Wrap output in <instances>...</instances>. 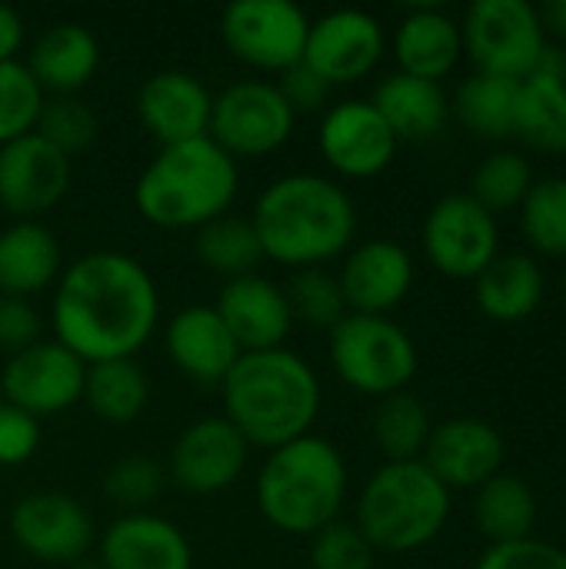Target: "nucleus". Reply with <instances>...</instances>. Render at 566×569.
<instances>
[{"label": "nucleus", "mask_w": 566, "mask_h": 569, "mask_svg": "<svg viewBox=\"0 0 566 569\" xmlns=\"http://www.w3.org/2000/svg\"><path fill=\"white\" fill-rule=\"evenodd\" d=\"M27 43V27H23V17L0 3V63L7 60H20V50Z\"/></svg>", "instance_id": "49530a36"}, {"label": "nucleus", "mask_w": 566, "mask_h": 569, "mask_svg": "<svg viewBox=\"0 0 566 569\" xmlns=\"http://www.w3.org/2000/svg\"><path fill=\"white\" fill-rule=\"evenodd\" d=\"M394 57L400 73L440 83L464 57L460 23L440 7H410L394 30Z\"/></svg>", "instance_id": "a878e982"}, {"label": "nucleus", "mask_w": 566, "mask_h": 569, "mask_svg": "<svg viewBox=\"0 0 566 569\" xmlns=\"http://www.w3.org/2000/svg\"><path fill=\"white\" fill-rule=\"evenodd\" d=\"M450 520V490L424 460L384 463L364 483L354 527L377 553H410L434 543Z\"/></svg>", "instance_id": "423d86ee"}, {"label": "nucleus", "mask_w": 566, "mask_h": 569, "mask_svg": "<svg viewBox=\"0 0 566 569\" xmlns=\"http://www.w3.org/2000/svg\"><path fill=\"white\" fill-rule=\"evenodd\" d=\"M370 427H374V443L387 457V463L420 460L427 450V440L434 433L427 403L410 390L377 400Z\"/></svg>", "instance_id": "2f4dec72"}, {"label": "nucleus", "mask_w": 566, "mask_h": 569, "mask_svg": "<svg viewBox=\"0 0 566 569\" xmlns=\"http://www.w3.org/2000/svg\"><path fill=\"white\" fill-rule=\"evenodd\" d=\"M23 63L47 97H77L100 67V43L80 23H53L30 43Z\"/></svg>", "instance_id": "393cba45"}, {"label": "nucleus", "mask_w": 566, "mask_h": 569, "mask_svg": "<svg viewBox=\"0 0 566 569\" xmlns=\"http://www.w3.org/2000/svg\"><path fill=\"white\" fill-rule=\"evenodd\" d=\"M534 73H540V77H554V80H566V50L564 47L547 40V47L540 50V60H537Z\"/></svg>", "instance_id": "09e8293b"}, {"label": "nucleus", "mask_w": 566, "mask_h": 569, "mask_svg": "<svg viewBox=\"0 0 566 569\" xmlns=\"http://www.w3.org/2000/svg\"><path fill=\"white\" fill-rule=\"evenodd\" d=\"M564 297H566V273H564Z\"/></svg>", "instance_id": "3c124183"}, {"label": "nucleus", "mask_w": 566, "mask_h": 569, "mask_svg": "<svg viewBox=\"0 0 566 569\" xmlns=\"http://www.w3.org/2000/svg\"><path fill=\"white\" fill-rule=\"evenodd\" d=\"M504 437L480 417H454L434 427L424 467L447 490H480L504 467Z\"/></svg>", "instance_id": "a211bd4d"}, {"label": "nucleus", "mask_w": 566, "mask_h": 569, "mask_svg": "<svg viewBox=\"0 0 566 569\" xmlns=\"http://www.w3.org/2000/svg\"><path fill=\"white\" fill-rule=\"evenodd\" d=\"M520 227L534 250L566 257V177H547L520 203Z\"/></svg>", "instance_id": "c9c22d12"}, {"label": "nucleus", "mask_w": 566, "mask_h": 569, "mask_svg": "<svg viewBox=\"0 0 566 569\" xmlns=\"http://www.w3.org/2000/svg\"><path fill=\"white\" fill-rule=\"evenodd\" d=\"M377 550L350 523L337 520L310 537V569H374Z\"/></svg>", "instance_id": "a19ab883"}, {"label": "nucleus", "mask_w": 566, "mask_h": 569, "mask_svg": "<svg viewBox=\"0 0 566 569\" xmlns=\"http://www.w3.org/2000/svg\"><path fill=\"white\" fill-rule=\"evenodd\" d=\"M70 190V157L27 133L0 147V210L13 220H40Z\"/></svg>", "instance_id": "f3484780"}, {"label": "nucleus", "mask_w": 566, "mask_h": 569, "mask_svg": "<svg viewBox=\"0 0 566 569\" xmlns=\"http://www.w3.org/2000/svg\"><path fill=\"white\" fill-rule=\"evenodd\" d=\"M40 447V420L0 403V467H20L27 463Z\"/></svg>", "instance_id": "37998d69"}, {"label": "nucleus", "mask_w": 566, "mask_h": 569, "mask_svg": "<svg viewBox=\"0 0 566 569\" xmlns=\"http://www.w3.org/2000/svg\"><path fill=\"white\" fill-rule=\"evenodd\" d=\"M277 90L284 93L287 107L297 117L300 113H324L330 107V93H334V87L317 70H310L307 63H297V67L284 70L280 80H277Z\"/></svg>", "instance_id": "c03bdc74"}, {"label": "nucleus", "mask_w": 566, "mask_h": 569, "mask_svg": "<svg viewBox=\"0 0 566 569\" xmlns=\"http://www.w3.org/2000/svg\"><path fill=\"white\" fill-rule=\"evenodd\" d=\"M294 323H304L310 330H334L350 310L344 300V290L337 283V273L314 267V270H294L290 283L284 287Z\"/></svg>", "instance_id": "f704fd0d"}, {"label": "nucleus", "mask_w": 566, "mask_h": 569, "mask_svg": "<svg viewBox=\"0 0 566 569\" xmlns=\"http://www.w3.org/2000/svg\"><path fill=\"white\" fill-rule=\"evenodd\" d=\"M537 17H540L544 37L566 40V0H547V3H540L537 7Z\"/></svg>", "instance_id": "de8ad7c7"}, {"label": "nucleus", "mask_w": 566, "mask_h": 569, "mask_svg": "<svg viewBox=\"0 0 566 569\" xmlns=\"http://www.w3.org/2000/svg\"><path fill=\"white\" fill-rule=\"evenodd\" d=\"M474 520L480 533L490 540V547L527 540L537 523V497L520 477L500 470L494 480H487L477 490Z\"/></svg>", "instance_id": "7c9ffc66"}, {"label": "nucleus", "mask_w": 566, "mask_h": 569, "mask_svg": "<svg viewBox=\"0 0 566 569\" xmlns=\"http://www.w3.org/2000/svg\"><path fill=\"white\" fill-rule=\"evenodd\" d=\"M477 569H566V550L544 540H517V543H494Z\"/></svg>", "instance_id": "79ce46f5"}, {"label": "nucleus", "mask_w": 566, "mask_h": 569, "mask_svg": "<svg viewBox=\"0 0 566 569\" xmlns=\"http://www.w3.org/2000/svg\"><path fill=\"white\" fill-rule=\"evenodd\" d=\"M40 330H43V320L30 300L0 297V350L7 357L33 347L40 340Z\"/></svg>", "instance_id": "a18cd8bd"}, {"label": "nucleus", "mask_w": 566, "mask_h": 569, "mask_svg": "<svg viewBox=\"0 0 566 569\" xmlns=\"http://www.w3.org/2000/svg\"><path fill=\"white\" fill-rule=\"evenodd\" d=\"M424 253L450 280H477L500 257V227L470 193L437 200L424 220Z\"/></svg>", "instance_id": "9b49d317"}, {"label": "nucleus", "mask_w": 566, "mask_h": 569, "mask_svg": "<svg viewBox=\"0 0 566 569\" xmlns=\"http://www.w3.org/2000/svg\"><path fill=\"white\" fill-rule=\"evenodd\" d=\"M240 193V163L210 137L153 153L133 187L137 213L160 230H200L227 217Z\"/></svg>", "instance_id": "20e7f679"}, {"label": "nucleus", "mask_w": 566, "mask_h": 569, "mask_svg": "<svg viewBox=\"0 0 566 569\" xmlns=\"http://www.w3.org/2000/svg\"><path fill=\"white\" fill-rule=\"evenodd\" d=\"M334 373L364 397H390L417 377L420 357L410 333L390 317L347 313L330 330Z\"/></svg>", "instance_id": "0eeeda50"}, {"label": "nucleus", "mask_w": 566, "mask_h": 569, "mask_svg": "<svg viewBox=\"0 0 566 569\" xmlns=\"http://www.w3.org/2000/svg\"><path fill=\"white\" fill-rule=\"evenodd\" d=\"M33 133H40L60 153L73 157V153H83V150L93 147V140L100 133V123H97V113H93V107L87 100H80V97H47Z\"/></svg>", "instance_id": "58836bf2"}, {"label": "nucleus", "mask_w": 566, "mask_h": 569, "mask_svg": "<svg viewBox=\"0 0 566 569\" xmlns=\"http://www.w3.org/2000/svg\"><path fill=\"white\" fill-rule=\"evenodd\" d=\"M10 537L30 560L43 567H70L97 547V527L90 513L60 490H37L13 503Z\"/></svg>", "instance_id": "f8f14e48"}, {"label": "nucleus", "mask_w": 566, "mask_h": 569, "mask_svg": "<svg viewBox=\"0 0 566 569\" xmlns=\"http://www.w3.org/2000/svg\"><path fill=\"white\" fill-rule=\"evenodd\" d=\"M63 273L57 233L40 220H13L0 230V297L30 300Z\"/></svg>", "instance_id": "b1692460"}, {"label": "nucleus", "mask_w": 566, "mask_h": 569, "mask_svg": "<svg viewBox=\"0 0 566 569\" xmlns=\"http://www.w3.org/2000/svg\"><path fill=\"white\" fill-rule=\"evenodd\" d=\"M103 569H193L187 533L157 513H123L97 540Z\"/></svg>", "instance_id": "5701e85b"}, {"label": "nucleus", "mask_w": 566, "mask_h": 569, "mask_svg": "<svg viewBox=\"0 0 566 569\" xmlns=\"http://www.w3.org/2000/svg\"><path fill=\"white\" fill-rule=\"evenodd\" d=\"M214 93L190 70H157L137 90V117L160 143H187L207 137Z\"/></svg>", "instance_id": "aec40b11"}, {"label": "nucleus", "mask_w": 566, "mask_h": 569, "mask_svg": "<svg viewBox=\"0 0 566 569\" xmlns=\"http://www.w3.org/2000/svg\"><path fill=\"white\" fill-rule=\"evenodd\" d=\"M87 363L57 340H37L33 347L7 357L0 373L3 403L30 417H57L83 400Z\"/></svg>", "instance_id": "ddd939ff"}, {"label": "nucleus", "mask_w": 566, "mask_h": 569, "mask_svg": "<svg viewBox=\"0 0 566 569\" xmlns=\"http://www.w3.org/2000/svg\"><path fill=\"white\" fill-rule=\"evenodd\" d=\"M163 347L170 363L200 387H220L240 360V347L214 303H190L177 310L167 320Z\"/></svg>", "instance_id": "4be33fe9"}, {"label": "nucleus", "mask_w": 566, "mask_h": 569, "mask_svg": "<svg viewBox=\"0 0 566 569\" xmlns=\"http://www.w3.org/2000/svg\"><path fill=\"white\" fill-rule=\"evenodd\" d=\"M534 187V170L530 163L514 153V150H494L484 157V163L477 167L474 173V190L470 197L490 210L494 217L504 213V210H514L524 203V197L530 193Z\"/></svg>", "instance_id": "e433bc0d"}, {"label": "nucleus", "mask_w": 566, "mask_h": 569, "mask_svg": "<svg viewBox=\"0 0 566 569\" xmlns=\"http://www.w3.org/2000/svg\"><path fill=\"white\" fill-rule=\"evenodd\" d=\"M214 310L227 323L240 353L277 350L294 330V313L284 287L260 273L227 280L217 293Z\"/></svg>", "instance_id": "412c9836"}, {"label": "nucleus", "mask_w": 566, "mask_h": 569, "mask_svg": "<svg viewBox=\"0 0 566 569\" xmlns=\"http://www.w3.org/2000/svg\"><path fill=\"white\" fill-rule=\"evenodd\" d=\"M250 223L264 260L314 270L344 257L357 237L354 197L324 173H284L260 190Z\"/></svg>", "instance_id": "f03ea898"}, {"label": "nucleus", "mask_w": 566, "mask_h": 569, "mask_svg": "<svg viewBox=\"0 0 566 569\" xmlns=\"http://www.w3.org/2000/svg\"><path fill=\"white\" fill-rule=\"evenodd\" d=\"M397 137L370 100H340L324 110L317 147L327 167L347 180L380 177L397 157Z\"/></svg>", "instance_id": "dca6fc26"}, {"label": "nucleus", "mask_w": 566, "mask_h": 569, "mask_svg": "<svg viewBox=\"0 0 566 569\" xmlns=\"http://www.w3.org/2000/svg\"><path fill=\"white\" fill-rule=\"evenodd\" d=\"M387 50L384 23L367 10H330L310 20L304 63L317 70L330 87L357 83L377 70Z\"/></svg>", "instance_id": "2eb2a0df"}, {"label": "nucleus", "mask_w": 566, "mask_h": 569, "mask_svg": "<svg viewBox=\"0 0 566 569\" xmlns=\"http://www.w3.org/2000/svg\"><path fill=\"white\" fill-rule=\"evenodd\" d=\"M464 53L474 60L477 73H494L507 80H524L534 73L540 50L547 47L537 7L527 0H477L470 3L464 23Z\"/></svg>", "instance_id": "6e6552de"}, {"label": "nucleus", "mask_w": 566, "mask_h": 569, "mask_svg": "<svg viewBox=\"0 0 566 569\" xmlns=\"http://www.w3.org/2000/svg\"><path fill=\"white\" fill-rule=\"evenodd\" d=\"M50 327L87 367L133 360L160 327L157 280L130 253L90 250L53 283Z\"/></svg>", "instance_id": "f257e3e1"}, {"label": "nucleus", "mask_w": 566, "mask_h": 569, "mask_svg": "<svg viewBox=\"0 0 566 569\" xmlns=\"http://www.w3.org/2000/svg\"><path fill=\"white\" fill-rule=\"evenodd\" d=\"M514 137L544 153H566V80L530 73L517 87Z\"/></svg>", "instance_id": "c756f323"}, {"label": "nucleus", "mask_w": 566, "mask_h": 569, "mask_svg": "<svg viewBox=\"0 0 566 569\" xmlns=\"http://www.w3.org/2000/svg\"><path fill=\"white\" fill-rule=\"evenodd\" d=\"M224 420L247 440V447L277 450L314 433L324 390L317 370L294 350L240 353L220 383Z\"/></svg>", "instance_id": "7ed1b4c3"}, {"label": "nucleus", "mask_w": 566, "mask_h": 569, "mask_svg": "<svg viewBox=\"0 0 566 569\" xmlns=\"http://www.w3.org/2000/svg\"><path fill=\"white\" fill-rule=\"evenodd\" d=\"M337 283L350 313L387 317L414 287V257L394 240H364L344 253Z\"/></svg>", "instance_id": "6ab92c4d"}, {"label": "nucleus", "mask_w": 566, "mask_h": 569, "mask_svg": "<svg viewBox=\"0 0 566 569\" xmlns=\"http://www.w3.org/2000/svg\"><path fill=\"white\" fill-rule=\"evenodd\" d=\"M310 17L290 0H234L220 13L224 47L260 73H284L304 63Z\"/></svg>", "instance_id": "9d476101"}, {"label": "nucleus", "mask_w": 566, "mask_h": 569, "mask_svg": "<svg viewBox=\"0 0 566 569\" xmlns=\"http://www.w3.org/2000/svg\"><path fill=\"white\" fill-rule=\"evenodd\" d=\"M47 93L23 60L0 63V147L37 130Z\"/></svg>", "instance_id": "4c0bfd02"}, {"label": "nucleus", "mask_w": 566, "mask_h": 569, "mask_svg": "<svg viewBox=\"0 0 566 569\" xmlns=\"http://www.w3.org/2000/svg\"><path fill=\"white\" fill-rule=\"evenodd\" d=\"M60 569H103L100 560H93V557H83V560H77V563H70V567H60Z\"/></svg>", "instance_id": "8fccbe9b"}, {"label": "nucleus", "mask_w": 566, "mask_h": 569, "mask_svg": "<svg viewBox=\"0 0 566 569\" xmlns=\"http://www.w3.org/2000/svg\"><path fill=\"white\" fill-rule=\"evenodd\" d=\"M350 470L337 443L307 433L267 453L257 473V510L287 537H314L340 520L347 503Z\"/></svg>", "instance_id": "39448f33"}, {"label": "nucleus", "mask_w": 566, "mask_h": 569, "mask_svg": "<svg viewBox=\"0 0 566 569\" xmlns=\"http://www.w3.org/2000/svg\"><path fill=\"white\" fill-rule=\"evenodd\" d=\"M167 470L150 457H123L117 460L103 477V493L110 503H117L123 513H147L163 490H167Z\"/></svg>", "instance_id": "ea45409f"}, {"label": "nucleus", "mask_w": 566, "mask_h": 569, "mask_svg": "<svg viewBox=\"0 0 566 569\" xmlns=\"http://www.w3.org/2000/svg\"><path fill=\"white\" fill-rule=\"evenodd\" d=\"M370 103L397 140H430L450 117V100L440 83L410 73H390L377 83Z\"/></svg>", "instance_id": "bb28decb"}, {"label": "nucleus", "mask_w": 566, "mask_h": 569, "mask_svg": "<svg viewBox=\"0 0 566 569\" xmlns=\"http://www.w3.org/2000/svg\"><path fill=\"white\" fill-rule=\"evenodd\" d=\"M250 460L247 440L224 417H200L180 430L167 457V480L193 497L230 490Z\"/></svg>", "instance_id": "4468645a"}, {"label": "nucleus", "mask_w": 566, "mask_h": 569, "mask_svg": "<svg viewBox=\"0 0 566 569\" xmlns=\"http://www.w3.org/2000/svg\"><path fill=\"white\" fill-rule=\"evenodd\" d=\"M544 300V270L527 253H500L477 277V307L497 323L527 320Z\"/></svg>", "instance_id": "cd10ccee"}, {"label": "nucleus", "mask_w": 566, "mask_h": 569, "mask_svg": "<svg viewBox=\"0 0 566 569\" xmlns=\"http://www.w3.org/2000/svg\"><path fill=\"white\" fill-rule=\"evenodd\" d=\"M297 127V113L270 80H237L214 97L207 137L240 160H260L277 153Z\"/></svg>", "instance_id": "1a4fd4ad"}, {"label": "nucleus", "mask_w": 566, "mask_h": 569, "mask_svg": "<svg viewBox=\"0 0 566 569\" xmlns=\"http://www.w3.org/2000/svg\"><path fill=\"white\" fill-rule=\"evenodd\" d=\"M517 87H520V80H507V77H494V73H474L457 87L454 113L477 137L507 140V137H514Z\"/></svg>", "instance_id": "473e14b6"}, {"label": "nucleus", "mask_w": 566, "mask_h": 569, "mask_svg": "<svg viewBox=\"0 0 566 569\" xmlns=\"http://www.w3.org/2000/svg\"><path fill=\"white\" fill-rule=\"evenodd\" d=\"M83 403L107 427H127L143 417L150 403V380L137 360L90 363L83 380Z\"/></svg>", "instance_id": "c85d7f7f"}, {"label": "nucleus", "mask_w": 566, "mask_h": 569, "mask_svg": "<svg viewBox=\"0 0 566 569\" xmlns=\"http://www.w3.org/2000/svg\"><path fill=\"white\" fill-rule=\"evenodd\" d=\"M193 250H197V260L224 280L250 277L264 263V250H260L250 217L244 220V217L227 213V217L210 220L207 227L197 230Z\"/></svg>", "instance_id": "72a5a7b5"}]
</instances>
